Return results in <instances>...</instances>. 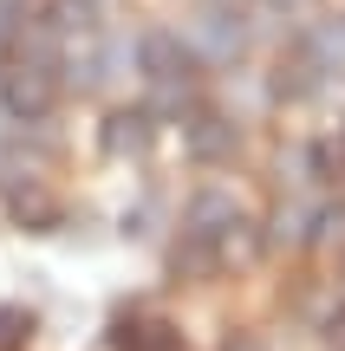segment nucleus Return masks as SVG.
<instances>
[{
  "label": "nucleus",
  "mask_w": 345,
  "mask_h": 351,
  "mask_svg": "<svg viewBox=\"0 0 345 351\" xmlns=\"http://www.w3.org/2000/svg\"><path fill=\"white\" fill-rule=\"evenodd\" d=\"M137 65L156 85L163 111H189L195 104V52L182 46V33H143L137 39Z\"/></svg>",
  "instance_id": "obj_1"
},
{
  "label": "nucleus",
  "mask_w": 345,
  "mask_h": 351,
  "mask_svg": "<svg viewBox=\"0 0 345 351\" xmlns=\"http://www.w3.org/2000/svg\"><path fill=\"white\" fill-rule=\"evenodd\" d=\"M0 104L20 124H39V117L59 104V78H52V59H26V52H7V72H0Z\"/></svg>",
  "instance_id": "obj_2"
},
{
  "label": "nucleus",
  "mask_w": 345,
  "mask_h": 351,
  "mask_svg": "<svg viewBox=\"0 0 345 351\" xmlns=\"http://www.w3.org/2000/svg\"><path fill=\"white\" fill-rule=\"evenodd\" d=\"M228 228H241V202L228 189H195L182 202V234H209V241H228Z\"/></svg>",
  "instance_id": "obj_3"
},
{
  "label": "nucleus",
  "mask_w": 345,
  "mask_h": 351,
  "mask_svg": "<svg viewBox=\"0 0 345 351\" xmlns=\"http://www.w3.org/2000/svg\"><path fill=\"white\" fill-rule=\"evenodd\" d=\"M150 137H156V111L150 104H117V111L104 117V130H98L104 156H143Z\"/></svg>",
  "instance_id": "obj_4"
},
{
  "label": "nucleus",
  "mask_w": 345,
  "mask_h": 351,
  "mask_svg": "<svg viewBox=\"0 0 345 351\" xmlns=\"http://www.w3.org/2000/svg\"><path fill=\"white\" fill-rule=\"evenodd\" d=\"M235 143H241L235 117H222V111H189V124H182V150H189L195 163H228Z\"/></svg>",
  "instance_id": "obj_5"
},
{
  "label": "nucleus",
  "mask_w": 345,
  "mask_h": 351,
  "mask_svg": "<svg viewBox=\"0 0 345 351\" xmlns=\"http://www.w3.org/2000/svg\"><path fill=\"white\" fill-rule=\"evenodd\" d=\"M326 85V65H320V52L300 39L294 52H281V65H274V98L281 104H307L313 91Z\"/></svg>",
  "instance_id": "obj_6"
},
{
  "label": "nucleus",
  "mask_w": 345,
  "mask_h": 351,
  "mask_svg": "<svg viewBox=\"0 0 345 351\" xmlns=\"http://www.w3.org/2000/svg\"><path fill=\"white\" fill-rule=\"evenodd\" d=\"M7 208H13V221L20 228H33V234H52V228L65 221V208H59V195H52L39 176H26V182H13V195H7Z\"/></svg>",
  "instance_id": "obj_7"
},
{
  "label": "nucleus",
  "mask_w": 345,
  "mask_h": 351,
  "mask_svg": "<svg viewBox=\"0 0 345 351\" xmlns=\"http://www.w3.org/2000/svg\"><path fill=\"white\" fill-rule=\"evenodd\" d=\"M111 345L117 351H182V332L169 326V319H117Z\"/></svg>",
  "instance_id": "obj_8"
},
{
  "label": "nucleus",
  "mask_w": 345,
  "mask_h": 351,
  "mask_svg": "<svg viewBox=\"0 0 345 351\" xmlns=\"http://www.w3.org/2000/svg\"><path fill=\"white\" fill-rule=\"evenodd\" d=\"M39 20H46L59 39H72V33L91 39V33H98V0H46V13H39Z\"/></svg>",
  "instance_id": "obj_9"
},
{
  "label": "nucleus",
  "mask_w": 345,
  "mask_h": 351,
  "mask_svg": "<svg viewBox=\"0 0 345 351\" xmlns=\"http://www.w3.org/2000/svg\"><path fill=\"white\" fill-rule=\"evenodd\" d=\"M169 267H176L182 280H209V274L222 267V241H209V234H182L176 254H169Z\"/></svg>",
  "instance_id": "obj_10"
},
{
  "label": "nucleus",
  "mask_w": 345,
  "mask_h": 351,
  "mask_svg": "<svg viewBox=\"0 0 345 351\" xmlns=\"http://www.w3.org/2000/svg\"><path fill=\"white\" fill-rule=\"evenodd\" d=\"M307 241H313V247H345V208L307 215Z\"/></svg>",
  "instance_id": "obj_11"
},
{
  "label": "nucleus",
  "mask_w": 345,
  "mask_h": 351,
  "mask_svg": "<svg viewBox=\"0 0 345 351\" xmlns=\"http://www.w3.org/2000/svg\"><path fill=\"white\" fill-rule=\"evenodd\" d=\"M33 339V313L26 306H0V351H26Z\"/></svg>",
  "instance_id": "obj_12"
},
{
  "label": "nucleus",
  "mask_w": 345,
  "mask_h": 351,
  "mask_svg": "<svg viewBox=\"0 0 345 351\" xmlns=\"http://www.w3.org/2000/svg\"><path fill=\"white\" fill-rule=\"evenodd\" d=\"M274 7H287V13H300V7H307V0H274Z\"/></svg>",
  "instance_id": "obj_13"
},
{
  "label": "nucleus",
  "mask_w": 345,
  "mask_h": 351,
  "mask_svg": "<svg viewBox=\"0 0 345 351\" xmlns=\"http://www.w3.org/2000/svg\"><path fill=\"white\" fill-rule=\"evenodd\" d=\"M339 300H345V261H339Z\"/></svg>",
  "instance_id": "obj_14"
},
{
  "label": "nucleus",
  "mask_w": 345,
  "mask_h": 351,
  "mask_svg": "<svg viewBox=\"0 0 345 351\" xmlns=\"http://www.w3.org/2000/svg\"><path fill=\"white\" fill-rule=\"evenodd\" d=\"M339 143H345V130H339Z\"/></svg>",
  "instance_id": "obj_15"
}]
</instances>
